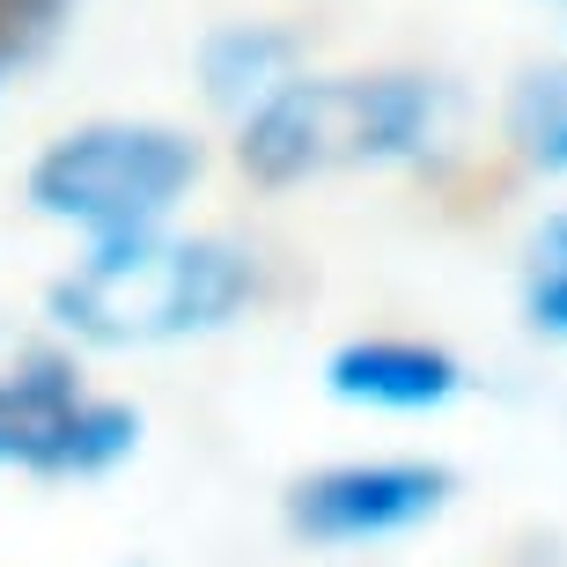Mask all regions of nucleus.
<instances>
[{
	"instance_id": "7",
	"label": "nucleus",
	"mask_w": 567,
	"mask_h": 567,
	"mask_svg": "<svg viewBox=\"0 0 567 567\" xmlns=\"http://www.w3.org/2000/svg\"><path fill=\"white\" fill-rule=\"evenodd\" d=\"M295 44L280 38V30H221V38L207 44V89L214 104H274L280 96V74H288Z\"/></svg>"
},
{
	"instance_id": "1",
	"label": "nucleus",
	"mask_w": 567,
	"mask_h": 567,
	"mask_svg": "<svg viewBox=\"0 0 567 567\" xmlns=\"http://www.w3.org/2000/svg\"><path fill=\"white\" fill-rule=\"evenodd\" d=\"M251 295V266L229 244H169V236H104V251L52 288V317L96 347L214 332Z\"/></svg>"
},
{
	"instance_id": "3",
	"label": "nucleus",
	"mask_w": 567,
	"mask_h": 567,
	"mask_svg": "<svg viewBox=\"0 0 567 567\" xmlns=\"http://www.w3.org/2000/svg\"><path fill=\"white\" fill-rule=\"evenodd\" d=\"M199 177V147L169 126H89L44 147L30 169V199L52 221L126 236L147 229L177 192Z\"/></svg>"
},
{
	"instance_id": "6",
	"label": "nucleus",
	"mask_w": 567,
	"mask_h": 567,
	"mask_svg": "<svg viewBox=\"0 0 567 567\" xmlns=\"http://www.w3.org/2000/svg\"><path fill=\"white\" fill-rule=\"evenodd\" d=\"M332 399L347 405H391V413H421V405L457 399V361L435 347H405V339H354L332 354Z\"/></svg>"
},
{
	"instance_id": "9",
	"label": "nucleus",
	"mask_w": 567,
	"mask_h": 567,
	"mask_svg": "<svg viewBox=\"0 0 567 567\" xmlns=\"http://www.w3.org/2000/svg\"><path fill=\"white\" fill-rule=\"evenodd\" d=\"M530 317L546 324V332L567 339V221H553L538 236V280H530Z\"/></svg>"
},
{
	"instance_id": "2",
	"label": "nucleus",
	"mask_w": 567,
	"mask_h": 567,
	"mask_svg": "<svg viewBox=\"0 0 567 567\" xmlns=\"http://www.w3.org/2000/svg\"><path fill=\"white\" fill-rule=\"evenodd\" d=\"M435 96L421 82H288L244 126V169L258 185H295L339 163H391L427 141Z\"/></svg>"
},
{
	"instance_id": "8",
	"label": "nucleus",
	"mask_w": 567,
	"mask_h": 567,
	"mask_svg": "<svg viewBox=\"0 0 567 567\" xmlns=\"http://www.w3.org/2000/svg\"><path fill=\"white\" fill-rule=\"evenodd\" d=\"M508 133L524 141V155L538 169H567V66L524 74L508 96Z\"/></svg>"
},
{
	"instance_id": "4",
	"label": "nucleus",
	"mask_w": 567,
	"mask_h": 567,
	"mask_svg": "<svg viewBox=\"0 0 567 567\" xmlns=\"http://www.w3.org/2000/svg\"><path fill=\"white\" fill-rule=\"evenodd\" d=\"M141 442V413L126 405H89L74 399V369L66 361H30L22 377L0 383V464H30V472H104Z\"/></svg>"
},
{
	"instance_id": "5",
	"label": "nucleus",
	"mask_w": 567,
	"mask_h": 567,
	"mask_svg": "<svg viewBox=\"0 0 567 567\" xmlns=\"http://www.w3.org/2000/svg\"><path fill=\"white\" fill-rule=\"evenodd\" d=\"M450 502V472L442 464H339L295 486L288 524L302 538H383L435 516Z\"/></svg>"
}]
</instances>
